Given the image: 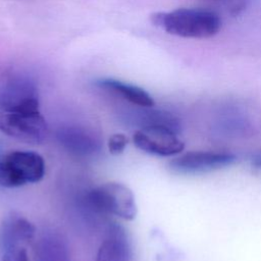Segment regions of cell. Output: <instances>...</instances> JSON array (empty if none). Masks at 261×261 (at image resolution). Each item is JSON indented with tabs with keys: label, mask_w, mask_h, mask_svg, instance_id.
Masks as SVG:
<instances>
[{
	"label": "cell",
	"mask_w": 261,
	"mask_h": 261,
	"mask_svg": "<svg viewBox=\"0 0 261 261\" xmlns=\"http://www.w3.org/2000/svg\"><path fill=\"white\" fill-rule=\"evenodd\" d=\"M151 21L170 35L194 39L210 38L221 27V20L215 12L199 8L157 12L151 16Z\"/></svg>",
	"instance_id": "6da1fadb"
},
{
	"label": "cell",
	"mask_w": 261,
	"mask_h": 261,
	"mask_svg": "<svg viewBox=\"0 0 261 261\" xmlns=\"http://www.w3.org/2000/svg\"><path fill=\"white\" fill-rule=\"evenodd\" d=\"M0 132L25 143L43 142L48 124L40 112L39 98L0 109Z\"/></svg>",
	"instance_id": "7a4b0ae2"
},
{
	"label": "cell",
	"mask_w": 261,
	"mask_h": 261,
	"mask_svg": "<svg viewBox=\"0 0 261 261\" xmlns=\"http://www.w3.org/2000/svg\"><path fill=\"white\" fill-rule=\"evenodd\" d=\"M44 158L37 152L14 150L0 156V187L19 188L39 182L45 175Z\"/></svg>",
	"instance_id": "3957f363"
},
{
	"label": "cell",
	"mask_w": 261,
	"mask_h": 261,
	"mask_svg": "<svg viewBox=\"0 0 261 261\" xmlns=\"http://www.w3.org/2000/svg\"><path fill=\"white\" fill-rule=\"evenodd\" d=\"M87 200L96 211L112 214L123 220H133L138 213L133 191L118 181H108L94 188L88 193Z\"/></svg>",
	"instance_id": "277c9868"
},
{
	"label": "cell",
	"mask_w": 261,
	"mask_h": 261,
	"mask_svg": "<svg viewBox=\"0 0 261 261\" xmlns=\"http://www.w3.org/2000/svg\"><path fill=\"white\" fill-rule=\"evenodd\" d=\"M133 142L141 151L160 157L176 156L185 149L177 133L159 125L139 127L134 133Z\"/></svg>",
	"instance_id": "5b68a950"
},
{
	"label": "cell",
	"mask_w": 261,
	"mask_h": 261,
	"mask_svg": "<svg viewBox=\"0 0 261 261\" xmlns=\"http://www.w3.org/2000/svg\"><path fill=\"white\" fill-rule=\"evenodd\" d=\"M237 156L229 152L190 151L174 157L168 164L177 174H202L228 167L237 162Z\"/></svg>",
	"instance_id": "8992f818"
},
{
	"label": "cell",
	"mask_w": 261,
	"mask_h": 261,
	"mask_svg": "<svg viewBox=\"0 0 261 261\" xmlns=\"http://www.w3.org/2000/svg\"><path fill=\"white\" fill-rule=\"evenodd\" d=\"M133 251L125 229L117 224H110L93 261H130Z\"/></svg>",
	"instance_id": "52a82bcc"
},
{
	"label": "cell",
	"mask_w": 261,
	"mask_h": 261,
	"mask_svg": "<svg viewBox=\"0 0 261 261\" xmlns=\"http://www.w3.org/2000/svg\"><path fill=\"white\" fill-rule=\"evenodd\" d=\"M56 136L64 149L79 156L93 155L101 148L100 141L95 135L77 126L62 127Z\"/></svg>",
	"instance_id": "ba28073f"
},
{
	"label": "cell",
	"mask_w": 261,
	"mask_h": 261,
	"mask_svg": "<svg viewBox=\"0 0 261 261\" xmlns=\"http://www.w3.org/2000/svg\"><path fill=\"white\" fill-rule=\"evenodd\" d=\"M35 98L39 97L34 82L25 76H13L0 89V109L15 106Z\"/></svg>",
	"instance_id": "9c48e42d"
},
{
	"label": "cell",
	"mask_w": 261,
	"mask_h": 261,
	"mask_svg": "<svg viewBox=\"0 0 261 261\" xmlns=\"http://www.w3.org/2000/svg\"><path fill=\"white\" fill-rule=\"evenodd\" d=\"M97 85L101 89L121 97L137 107H153L155 104L152 96L147 91L132 84L106 77L97 81Z\"/></svg>",
	"instance_id": "30bf717a"
},
{
	"label": "cell",
	"mask_w": 261,
	"mask_h": 261,
	"mask_svg": "<svg viewBox=\"0 0 261 261\" xmlns=\"http://www.w3.org/2000/svg\"><path fill=\"white\" fill-rule=\"evenodd\" d=\"M36 233V228L29 220L16 217L5 223L2 232V244L4 250L23 247V244L31 242Z\"/></svg>",
	"instance_id": "8fae6325"
},
{
	"label": "cell",
	"mask_w": 261,
	"mask_h": 261,
	"mask_svg": "<svg viewBox=\"0 0 261 261\" xmlns=\"http://www.w3.org/2000/svg\"><path fill=\"white\" fill-rule=\"evenodd\" d=\"M35 255L36 261H70L65 243L55 233H46L38 240Z\"/></svg>",
	"instance_id": "7c38bea8"
},
{
	"label": "cell",
	"mask_w": 261,
	"mask_h": 261,
	"mask_svg": "<svg viewBox=\"0 0 261 261\" xmlns=\"http://www.w3.org/2000/svg\"><path fill=\"white\" fill-rule=\"evenodd\" d=\"M127 138L123 134H114L108 139V150L112 155H119L123 153L126 145H127Z\"/></svg>",
	"instance_id": "4fadbf2b"
},
{
	"label": "cell",
	"mask_w": 261,
	"mask_h": 261,
	"mask_svg": "<svg viewBox=\"0 0 261 261\" xmlns=\"http://www.w3.org/2000/svg\"><path fill=\"white\" fill-rule=\"evenodd\" d=\"M2 261H30L24 247H16L4 250Z\"/></svg>",
	"instance_id": "5bb4252c"
},
{
	"label": "cell",
	"mask_w": 261,
	"mask_h": 261,
	"mask_svg": "<svg viewBox=\"0 0 261 261\" xmlns=\"http://www.w3.org/2000/svg\"><path fill=\"white\" fill-rule=\"evenodd\" d=\"M211 1L224 5L227 9H229L233 13H238L242 9H244L245 3H246V0H211Z\"/></svg>",
	"instance_id": "9a60e30c"
},
{
	"label": "cell",
	"mask_w": 261,
	"mask_h": 261,
	"mask_svg": "<svg viewBox=\"0 0 261 261\" xmlns=\"http://www.w3.org/2000/svg\"><path fill=\"white\" fill-rule=\"evenodd\" d=\"M251 164L258 169H261V154H256L254 156H252V158L250 159Z\"/></svg>",
	"instance_id": "2e32d148"
}]
</instances>
